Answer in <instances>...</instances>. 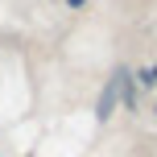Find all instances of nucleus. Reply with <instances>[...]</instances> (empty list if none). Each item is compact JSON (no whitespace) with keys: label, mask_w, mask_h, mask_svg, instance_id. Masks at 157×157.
<instances>
[{"label":"nucleus","mask_w":157,"mask_h":157,"mask_svg":"<svg viewBox=\"0 0 157 157\" xmlns=\"http://www.w3.org/2000/svg\"><path fill=\"white\" fill-rule=\"evenodd\" d=\"M116 87H120V78H112V83H108V91H103V99H99V120H108V116H112V103H116Z\"/></svg>","instance_id":"nucleus-1"},{"label":"nucleus","mask_w":157,"mask_h":157,"mask_svg":"<svg viewBox=\"0 0 157 157\" xmlns=\"http://www.w3.org/2000/svg\"><path fill=\"white\" fill-rule=\"evenodd\" d=\"M141 83H145V87L157 83V66H145V71H141Z\"/></svg>","instance_id":"nucleus-2"}]
</instances>
